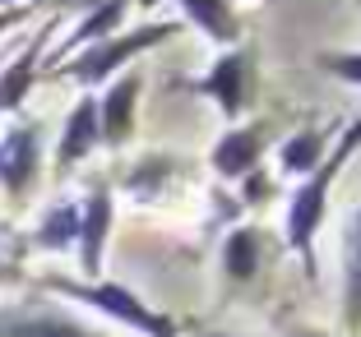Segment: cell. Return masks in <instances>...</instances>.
Segmentation results:
<instances>
[{
    "mask_svg": "<svg viewBox=\"0 0 361 337\" xmlns=\"http://www.w3.org/2000/svg\"><path fill=\"white\" fill-rule=\"evenodd\" d=\"M357 148H361V116L352 120V125H343L338 134H334L324 162L287 190L283 236H287V245H292V254H297V264H301L306 277H315V236H319V227H324V212H329L334 180L343 176V167H348V158L357 153Z\"/></svg>",
    "mask_w": 361,
    "mask_h": 337,
    "instance_id": "6da1fadb",
    "label": "cell"
},
{
    "mask_svg": "<svg viewBox=\"0 0 361 337\" xmlns=\"http://www.w3.org/2000/svg\"><path fill=\"white\" fill-rule=\"evenodd\" d=\"M255 42H236L227 46L218 61L209 65V70L200 74V79H190V93L209 97L218 111H223L227 125H236V120H245V111H250V102H255Z\"/></svg>",
    "mask_w": 361,
    "mask_h": 337,
    "instance_id": "7a4b0ae2",
    "label": "cell"
},
{
    "mask_svg": "<svg viewBox=\"0 0 361 337\" xmlns=\"http://www.w3.org/2000/svg\"><path fill=\"white\" fill-rule=\"evenodd\" d=\"M180 32V23H144V28H130V32H111V37H102V42H88L84 51L70 61V74H75L84 88H93V84H106L116 70H126L135 56H144V51H153V46H162V42H171Z\"/></svg>",
    "mask_w": 361,
    "mask_h": 337,
    "instance_id": "3957f363",
    "label": "cell"
},
{
    "mask_svg": "<svg viewBox=\"0 0 361 337\" xmlns=\"http://www.w3.org/2000/svg\"><path fill=\"white\" fill-rule=\"evenodd\" d=\"M65 295H75V300H84V305L102 310V314L121 319V324L139 328V333H149V337H180L176 324H171L167 314H158V310H149L144 300H139L130 286L121 282H56Z\"/></svg>",
    "mask_w": 361,
    "mask_h": 337,
    "instance_id": "277c9868",
    "label": "cell"
},
{
    "mask_svg": "<svg viewBox=\"0 0 361 337\" xmlns=\"http://www.w3.org/2000/svg\"><path fill=\"white\" fill-rule=\"evenodd\" d=\"M264 153H269V125L264 120H236V125H227L218 134V144L209 153V167L223 180H245L250 171H259Z\"/></svg>",
    "mask_w": 361,
    "mask_h": 337,
    "instance_id": "5b68a950",
    "label": "cell"
},
{
    "mask_svg": "<svg viewBox=\"0 0 361 337\" xmlns=\"http://www.w3.org/2000/svg\"><path fill=\"white\" fill-rule=\"evenodd\" d=\"M338 328L361 337V203L343 222V295H338Z\"/></svg>",
    "mask_w": 361,
    "mask_h": 337,
    "instance_id": "8992f818",
    "label": "cell"
},
{
    "mask_svg": "<svg viewBox=\"0 0 361 337\" xmlns=\"http://www.w3.org/2000/svg\"><path fill=\"white\" fill-rule=\"evenodd\" d=\"M139 88H144V79H139L135 70L121 74L116 84L106 88V97L97 102V125H102V144H126L130 129H135V106H139Z\"/></svg>",
    "mask_w": 361,
    "mask_h": 337,
    "instance_id": "52a82bcc",
    "label": "cell"
},
{
    "mask_svg": "<svg viewBox=\"0 0 361 337\" xmlns=\"http://www.w3.org/2000/svg\"><path fill=\"white\" fill-rule=\"evenodd\" d=\"M176 10L185 14V23H195V28L209 37L213 46H236L241 42V10H236V0H176Z\"/></svg>",
    "mask_w": 361,
    "mask_h": 337,
    "instance_id": "ba28073f",
    "label": "cell"
},
{
    "mask_svg": "<svg viewBox=\"0 0 361 337\" xmlns=\"http://www.w3.org/2000/svg\"><path fill=\"white\" fill-rule=\"evenodd\" d=\"M106 231H111V194L97 185V190L88 194V203L79 208V268H84L88 277L102 273Z\"/></svg>",
    "mask_w": 361,
    "mask_h": 337,
    "instance_id": "9c48e42d",
    "label": "cell"
},
{
    "mask_svg": "<svg viewBox=\"0 0 361 337\" xmlns=\"http://www.w3.org/2000/svg\"><path fill=\"white\" fill-rule=\"evenodd\" d=\"M102 144V125H97V97H79L70 120L61 134V167H75L79 158H88Z\"/></svg>",
    "mask_w": 361,
    "mask_h": 337,
    "instance_id": "30bf717a",
    "label": "cell"
},
{
    "mask_svg": "<svg viewBox=\"0 0 361 337\" xmlns=\"http://www.w3.org/2000/svg\"><path fill=\"white\" fill-rule=\"evenodd\" d=\"M338 134V125H315V129H301V134H292L283 148H278V167L287 171V176H310V171L324 162V153H329V139Z\"/></svg>",
    "mask_w": 361,
    "mask_h": 337,
    "instance_id": "8fae6325",
    "label": "cell"
},
{
    "mask_svg": "<svg viewBox=\"0 0 361 337\" xmlns=\"http://www.w3.org/2000/svg\"><path fill=\"white\" fill-rule=\"evenodd\" d=\"M37 171V139L32 129H10L5 144H0V180L10 185V190H23Z\"/></svg>",
    "mask_w": 361,
    "mask_h": 337,
    "instance_id": "7c38bea8",
    "label": "cell"
},
{
    "mask_svg": "<svg viewBox=\"0 0 361 337\" xmlns=\"http://www.w3.org/2000/svg\"><path fill=\"white\" fill-rule=\"evenodd\" d=\"M223 273H227V282H250L259 273V227H232L227 231Z\"/></svg>",
    "mask_w": 361,
    "mask_h": 337,
    "instance_id": "4fadbf2b",
    "label": "cell"
},
{
    "mask_svg": "<svg viewBox=\"0 0 361 337\" xmlns=\"http://www.w3.org/2000/svg\"><path fill=\"white\" fill-rule=\"evenodd\" d=\"M126 10H130V0H97L93 14H88V19L75 28L70 46H88V42H102V37H111V32L121 28V19H126Z\"/></svg>",
    "mask_w": 361,
    "mask_h": 337,
    "instance_id": "5bb4252c",
    "label": "cell"
},
{
    "mask_svg": "<svg viewBox=\"0 0 361 337\" xmlns=\"http://www.w3.org/2000/svg\"><path fill=\"white\" fill-rule=\"evenodd\" d=\"M37 51H42V42H32L28 51H23L19 61L5 70V79H0V111H14V106L28 97V88H32V70H37Z\"/></svg>",
    "mask_w": 361,
    "mask_h": 337,
    "instance_id": "9a60e30c",
    "label": "cell"
},
{
    "mask_svg": "<svg viewBox=\"0 0 361 337\" xmlns=\"http://www.w3.org/2000/svg\"><path fill=\"white\" fill-rule=\"evenodd\" d=\"M75 236H79V208H75V203H61V208L47 212L37 241L51 245V250H61V245H75Z\"/></svg>",
    "mask_w": 361,
    "mask_h": 337,
    "instance_id": "2e32d148",
    "label": "cell"
},
{
    "mask_svg": "<svg viewBox=\"0 0 361 337\" xmlns=\"http://www.w3.org/2000/svg\"><path fill=\"white\" fill-rule=\"evenodd\" d=\"M0 337H97L79 324H65V319H28V324H10L0 328Z\"/></svg>",
    "mask_w": 361,
    "mask_h": 337,
    "instance_id": "e0dca14e",
    "label": "cell"
},
{
    "mask_svg": "<svg viewBox=\"0 0 361 337\" xmlns=\"http://www.w3.org/2000/svg\"><path fill=\"white\" fill-rule=\"evenodd\" d=\"M319 70L338 84L361 88V51H319Z\"/></svg>",
    "mask_w": 361,
    "mask_h": 337,
    "instance_id": "ac0fdd59",
    "label": "cell"
},
{
    "mask_svg": "<svg viewBox=\"0 0 361 337\" xmlns=\"http://www.w3.org/2000/svg\"><path fill=\"white\" fill-rule=\"evenodd\" d=\"M19 19H23V10H5V14H0V32L10 28V23H19Z\"/></svg>",
    "mask_w": 361,
    "mask_h": 337,
    "instance_id": "d6986e66",
    "label": "cell"
},
{
    "mask_svg": "<svg viewBox=\"0 0 361 337\" xmlns=\"http://www.w3.org/2000/svg\"><path fill=\"white\" fill-rule=\"evenodd\" d=\"M292 337H334V333H319V328H310V333H292Z\"/></svg>",
    "mask_w": 361,
    "mask_h": 337,
    "instance_id": "ffe728a7",
    "label": "cell"
},
{
    "mask_svg": "<svg viewBox=\"0 0 361 337\" xmlns=\"http://www.w3.org/2000/svg\"><path fill=\"white\" fill-rule=\"evenodd\" d=\"M14 5H19V0H0V10H14Z\"/></svg>",
    "mask_w": 361,
    "mask_h": 337,
    "instance_id": "44dd1931",
    "label": "cell"
},
{
    "mask_svg": "<svg viewBox=\"0 0 361 337\" xmlns=\"http://www.w3.org/2000/svg\"><path fill=\"white\" fill-rule=\"evenodd\" d=\"M204 337H236V333H204Z\"/></svg>",
    "mask_w": 361,
    "mask_h": 337,
    "instance_id": "7402d4cb",
    "label": "cell"
},
{
    "mask_svg": "<svg viewBox=\"0 0 361 337\" xmlns=\"http://www.w3.org/2000/svg\"><path fill=\"white\" fill-rule=\"evenodd\" d=\"M352 5H357V10H361V0H352Z\"/></svg>",
    "mask_w": 361,
    "mask_h": 337,
    "instance_id": "603a6c76",
    "label": "cell"
}]
</instances>
